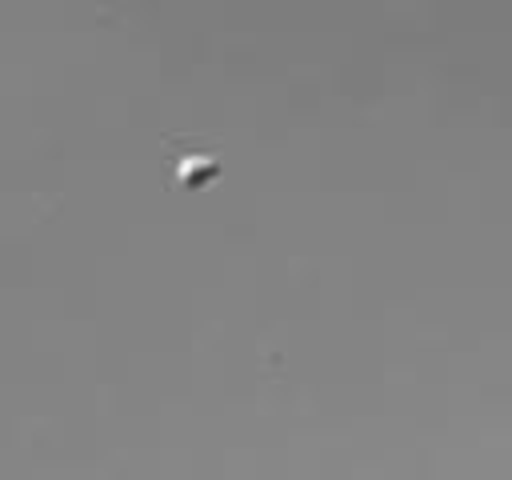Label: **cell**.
I'll list each match as a JSON object with an SVG mask.
<instances>
[{"mask_svg": "<svg viewBox=\"0 0 512 480\" xmlns=\"http://www.w3.org/2000/svg\"><path fill=\"white\" fill-rule=\"evenodd\" d=\"M160 160H164V188L168 192H204L220 180L224 156L212 136H160Z\"/></svg>", "mask_w": 512, "mask_h": 480, "instance_id": "obj_1", "label": "cell"}]
</instances>
